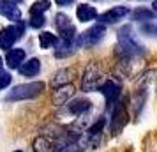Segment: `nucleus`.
I'll return each mask as SVG.
<instances>
[{
    "mask_svg": "<svg viewBox=\"0 0 157 152\" xmlns=\"http://www.w3.org/2000/svg\"><path fill=\"white\" fill-rule=\"evenodd\" d=\"M118 46H120V50L124 51L125 57H136V55L145 53L143 44L138 43V39L134 37L131 27H127V25L118 30Z\"/></svg>",
    "mask_w": 157,
    "mask_h": 152,
    "instance_id": "1",
    "label": "nucleus"
},
{
    "mask_svg": "<svg viewBox=\"0 0 157 152\" xmlns=\"http://www.w3.org/2000/svg\"><path fill=\"white\" fill-rule=\"evenodd\" d=\"M44 90L43 81H32V83H25V85H18L14 87L7 95L6 101H23V99H32L39 95Z\"/></svg>",
    "mask_w": 157,
    "mask_h": 152,
    "instance_id": "2",
    "label": "nucleus"
},
{
    "mask_svg": "<svg viewBox=\"0 0 157 152\" xmlns=\"http://www.w3.org/2000/svg\"><path fill=\"white\" fill-rule=\"evenodd\" d=\"M104 76H102V71L95 64H90L85 69V74H83V80H81V88L85 92H94L101 88V85L104 83Z\"/></svg>",
    "mask_w": 157,
    "mask_h": 152,
    "instance_id": "3",
    "label": "nucleus"
},
{
    "mask_svg": "<svg viewBox=\"0 0 157 152\" xmlns=\"http://www.w3.org/2000/svg\"><path fill=\"white\" fill-rule=\"evenodd\" d=\"M23 32H25V23L23 21L2 29V32H0V48H2V50H9V48L21 37Z\"/></svg>",
    "mask_w": 157,
    "mask_h": 152,
    "instance_id": "4",
    "label": "nucleus"
},
{
    "mask_svg": "<svg viewBox=\"0 0 157 152\" xmlns=\"http://www.w3.org/2000/svg\"><path fill=\"white\" fill-rule=\"evenodd\" d=\"M104 34H106V27H104V23H97V25L90 27L88 30H85V32L79 36L78 44L79 46H85V48L95 46V44L104 37Z\"/></svg>",
    "mask_w": 157,
    "mask_h": 152,
    "instance_id": "5",
    "label": "nucleus"
},
{
    "mask_svg": "<svg viewBox=\"0 0 157 152\" xmlns=\"http://www.w3.org/2000/svg\"><path fill=\"white\" fill-rule=\"evenodd\" d=\"M127 126V108L124 101H117L111 113V133L113 134H120L124 127Z\"/></svg>",
    "mask_w": 157,
    "mask_h": 152,
    "instance_id": "6",
    "label": "nucleus"
},
{
    "mask_svg": "<svg viewBox=\"0 0 157 152\" xmlns=\"http://www.w3.org/2000/svg\"><path fill=\"white\" fill-rule=\"evenodd\" d=\"M101 92H102V95L106 97V104H108V110L111 108L113 104H117V101H118V97H120V83L115 80H106L102 85H101L99 88Z\"/></svg>",
    "mask_w": 157,
    "mask_h": 152,
    "instance_id": "7",
    "label": "nucleus"
},
{
    "mask_svg": "<svg viewBox=\"0 0 157 152\" xmlns=\"http://www.w3.org/2000/svg\"><path fill=\"white\" fill-rule=\"evenodd\" d=\"M55 25H57V29H58V32H60V36H62L64 41H69V43L74 41V37H76V29H74V25L71 23L69 16L62 14V13L57 14L55 16Z\"/></svg>",
    "mask_w": 157,
    "mask_h": 152,
    "instance_id": "8",
    "label": "nucleus"
},
{
    "mask_svg": "<svg viewBox=\"0 0 157 152\" xmlns=\"http://www.w3.org/2000/svg\"><path fill=\"white\" fill-rule=\"evenodd\" d=\"M0 14L6 16L7 20H11L14 23L21 21V13L16 7L14 2H11V0H0Z\"/></svg>",
    "mask_w": 157,
    "mask_h": 152,
    "instance_id": "9",
    "label": "nucleus"
},
{
    "mask_svg": "<svg viewBox=\"0 0 157 152\" xmlns=\"http://www.w3.org/2000/svg\"><path fill=\"white\" fill-rule=\"evenodd\" d=\"M127 14H129L127 7L117 6V7L109 9V11H106V13H102V14L99 16V21L101 23H115V21H118V20H122V18H125Z\"/></svg>",
    "mask_w": 157,
    "mask_h": 152,
    "instance_id": "10",
    "label": "nucleus"
},
{
    "mask_svg": "<svg viewBox=\"0 0 157 152\" xmlns=\"http://www.w3.org/2000/svg\"><path fill=\"white\" fill-rule=\"evenodd\" d=\"M25 60V51L16 48V50H9L7 55H6V64L11 67V69H20L21 62Z\"/></svg>",
    "mask_w": 157,
    "mask_h": 152,
    "instance_id": "11",
    "label": "nucleus"
},
{
    "mask_svg": "<svg viewBox=\"0 0 157 152\" xmlns=\"http://www.w3.org/2000/svg\"><path fill=\"white\" fill-rule=\"evenodd\" d=\"M76 16H78L79 21H92V20H95L97 18V11H95V7H92V6H88V4H79L78 9H76Z\"/></svg>",
    "mask_w": 157,
    "mask_h": 152,
    "instance_id": "12",
    "label": "nucleus"
},
{
    "mask_svg": "<svg viewBox=\"0 0 157 152\" xmlns=\"http://www.w3.org/2000/svg\"><path fill=\"white\" fill-rule=\"evenodd\" d=\"M41 69V62L39 58H30L27 62H23V65H20V72L23 76H36Z\"/></svg>",
    "mask_w": 157,
    "mask_h": 152,
    "instance_id": "13",
    "label": "nucleus"
},
{
    "mask_svg": "<svg viewBox=\"0 0 157 152\" xmlns=\"http://www.w3.org/2000/svg\"><path fill=\"white\" fill-rule=\"evenodd\" d=\"M72 94H74V87H72V85H64L62 88H57V90H55L53 99H55L57 104H65L67 99H69Z\"/></svg>",
    "mask_w": 157,
    "mask_h": 152,
    "instance_id": "14",
    "label": "nucleus"
},
{
    "mask_svg": "<svg viewBox=\"0 0 157 152\" xmlns=\"http://www.w3.org/2000/svg\"><path fill=\"white\" fill-rule=\"evenodd\" d=\"M90 110V101L88 99H74L72 103H69V111L74 115H81Z\"/></svg>",
    "mask_w": 157,
    "mask_h": 152,
    "instance_id": "15",
    "label": "nucleus"
},
{
    "mask_svg": "<svg viewBox=\"0 0 157 152\" xmlns=\"http://www.w3.org/2000/svg\"><path fill=\"white\" fill-rule=\"evenodd\" d=\"M53 143H51L48 138L39 136L34 140V152H53Z\"/></svg>",
    "mask_w": 157,
    "mask_h": 152,
    "instance_id": "16",
    "label": "nucleus"
},
{
    "mask_svg": "<svg viewBox=\"0 0 157 152\" xmlns=\"http://www.w3.org/2000/svg\"><path fill=\"white\" fill-rule=\"evenodd\" d=\"M39 43H41V48H51L57 44V37L51 32H43L39 34Z\"/></svg>",
    "mask_w": 157,
    "mask_h": 152,
    "instance_id": "17",
    "label": "nucleus"
},
{
    "mask_svg": "<svg viewBox=\"0 0 157 152\" xmlns=\"http://www.w3.org/2000/svg\"><path fill=\"white\" fill-rule=\"evenodd\" d=\"M50 6H51V4L48 2V0H37L36 4L30 7V14H32V16L43 14L44 11H48V9H50Z\"/></svg>",
    "mask_w": 157,
    "mask_h": 152,
    "instance_id": "18",
    "label": "nucleus"
},
{
    "mask_svg": "<svg viewBox=\"0 0 157 152\" xmlns=\"http://www.w3.org/2000/svg\"><path fill=\"white\" fill-rule=\"evenodd\" d=\"M155 16V11H150V9H136L134 13H132V20H138V21H141V20H152Z\"/></svg>",
    "mask_w": 157,
    "mask_h": 152,
    "instance_id": "19",
    "label": "nucleus"
},
{
    "mask_svg": "<svg viewBox=\"0 0 157 152\" xmlns=\"http://www.w3.org/2000/svg\"><path fill=\"white\" fill-rule=\"evenodd\" d=\"M71 71H67V69H62V71H58L57 74H55V78H53V87H58V85H64V83H67V81L71 80Z\"/></svg>",
    "mask_w": 157,
    "mask_h": 152,
    "instance_id": "20",
    "label": "nucleus"
},
{
    "mask_svg": "<svg viewBox=\"0 0 157 152\" xmlns=\"http://www.w3.org/2000/svg\"><path fill=\"white\" fill-rule=\"evenodd\" d=\"M44 23H46L44 16L43 14H36V16H32V20H30V27H34V29H41V27H44Z\"/></svg>",
    "mask_w": 157,
    "mask_h": 152,
    "instance_id": "21",
    "label": "nucleus"
},
{
    "mask_svg": "<svg viewBox=\"0 0 157 152\" xmlns=\"http://www.w3.org/2000/svg\"><path fill=\"white\" fill-rule=\"evenodd\" d=\"M9 83H11V74L6 72V71H0V90L6 88Z\"/></svg>",
    "mask_w": 157,
    "mask_h": 152,
    "instance_id": "22",
    "label": "nucleus"
},
{
    "mask_svg": "<svg viewBox=\"0 0 157 152\" xmlns=\"http://www.w3.org/2000/svg\"><path fill=\"white\" fill-rule=\"evenodd\" d=\"M60 152H83V147H79L78 143H67L60 149Z\"/></svg>",
    "mask_w": 157,
    "mask_h": 152,
    "instance_id": "23",
    "label": "nucleus"
},
{
    "mask_svg": "<svg viewBox=\"0 0 157 152\" xmlns=\"http://www.w3.org/2000/svg\"><path fill=\"white\" fill-rule=\"evenodd\" d=\"M141 29H143V32H147V34L157 36V23H155V25H143Z\"/></svg>",
    "mask_w": 157,
    "mask_h": 152,
    "instance_id": "24",
    "label": "nucleus"
},
{
    "mask_svg": "<svg viewBox=\"0 0 157 152\" xmlns=\"http://www.w3.org/2000/svg\"><path fill=\"white\" fill-rule=\"evenodd\" d=\"M57 2V6H69V4H72V0H55Z\"/></svg>",
    "mask_w": 157,
    "mask_h": 152,
    "instance_id": "25",
    "label": "nucleus"
},
{
    "mask_svg": "<svg viewBox=\"0 0 157 152\" xmlns=\"http://www.w3.org/2000/svg\"><path fill=\"white\" fill-rule=\"evenodd\" d=\"M152 11H155L157 13V0H154V4H152Z\"/></svg>",
    "mask_w": 157,
    "mask_h": 152,
    "instance_id": "26",
    "label": "nucleus"
},
{
    "mask_svg": "<svg viewBox=\"0 0 157 152\" xmlns=\"http://www.w3.org/2000/svg\"><path fill=\"white\" fill-rule=\"evenodd\" d=\"M0 71H2V58H0Z\"/></svg>",
    "mask_w": 157,
    "mask_h": 152,
    "instance_id": "27",
    "label": "nucleus"
},
{
    "mask_svg": "<svg viewBox=\"0 0 157 152\" xmlns=\"http://www.w3.org/2000/svg\"><path fill=\"white\" fill-rule=\"evenodd\" d=\"M14 152H21V150H14Z\"/></svg>",
    "mask_w": 157,
    "mask_h": 152,
    "instance_id": "28",
    "label": "nucleus"
}]
</instances>
